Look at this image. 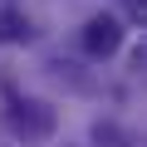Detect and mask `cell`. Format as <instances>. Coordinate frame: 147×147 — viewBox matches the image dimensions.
Segmentation results:
<instances>
[{
	"label": "cell",
	"instance_id": "2",
	"mask_svg": "<svg viewBox=\"0 0 147 147\" xmlns=\"http://www.w3.org/2000/svg\"><path fill=\"white\" fill-rule=\"evenodd\" d=\"M118 44H123V25H118V15H88V25H84V49L93 54V59H108V54H118Z\"/></svg>",
	"mask_w": 147,
	"mask_h": 147
},
{
	"label": "cell",
	"instance_id": "3",
	"mask_svg": "<svg viewBox=\"0 0 147 147\" xmlns=\"http://www.w3.org/2000/svg\"><path fill=\"white\" fill-rule=\"evenodd\" d=\"M88 142H93V147H137V142H132L113 118H98V123L88 127Z\"/></svg>",
	"mask_w": 147,
	"mask_h": 147
},
{
	"label": "cell",
	"instance_id": "5",
	"mask_svg": "<svg viewBox=\"0 0 147 147\" xmlns=\"http://www.w3.org/2000/svg\"><path fill=\"white\" fill-rule=\"evenodd\" d=\"M49 74H54L59 84H69L74 93H88V88H93V84L84 79V74H79V64H69V59H49Z\"/></svg>",
	"mask_w": 147,
	"mask_h": 147
},
{
	"label": "cell",
	"instance_id": "1",
	"mask_svg": "<svg viewBox=\"0 0 147 147\" xmlns=\"http://www.w3.org/2000/svg\"><path fill=\"white\" fill-rule=\"evenodd\" d=\"M5 127H10V132H15L25 147H39V142H49V137H54V127H59V113H54L44 98H20V93H10Z\"/></svg>",
	"mask_w": 147,
	"mask_h": 147
},
{
	"label": "cell",
	"instance_id": "4",
	"mask_svg": "<svg viewBox=\"0 0 147 147\" xmlns=\"http://www.w3.org/2000/svg\"><path fill=\"white\" fill-rule=\"evenodd\" d=\"M30 20L20 10H0V44H30Z\"/></svg>",
	"mask_w": 147,
	"mask_h": 147
}]
</instances>
